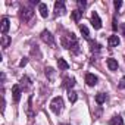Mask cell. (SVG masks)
<instances>
[{
  "mask_svg": "<svg viewBox=\"0 0 125 125\" xmlns=\"http://www.w3.org/2000/svg\"><path fill=\"white\" fill-rule=\"evenodd\" d=\"M106 65H107V68H109L110 71H116V69H118V60L109 57V59L106 60Z\"/></svg>",
  "mask_w": 125,
  "mask_h": 125,
  "instance_id": "obj_10",
  "label": "cell"
},
{
  "mask_svg": "<svg viewBox=\"0 0 125 125\" xmlns=\"http://www.w3.org/2000/svg\"><path fill=\"white\" fill-rule=\"evenodd\" d=\"M62 44H63V47L69 49V50L74 52V53H78V52H80V49H78L80 46H78V41H77V37H75L74 32L66 34L63 38H62Z\"/></svg>",
  "mask_w": 125,
  "mask_h": 125,
  "instance_id": "obj_1",
  "label": "cell"
},
{
  "mask_svg": "<svg viewBox=\"0 0 125 125\" xmlns=\"http://www.w3.org/2000/svg\"><path fill=\"white\" fill-rule=\"evenodd\" d=\"M106 99H107V96H106L104 93H99V94L96 96V103H97V104H103V103L106 102Z\"/></svg>",
  "mask_w": 125,
  "mask_h": 125,
  "instance_id": "obj_19",
  "label": "cell"
},
{
  "mask_svg": "<svg viewBox=\"0 0 125 125\" xmlns=\"http://www.w3.org/2000/svg\"><path fill=\"white\" fill-rule=\"evenodd\" d=\"M50 109H52L53 113L59 115V113L62 112V109H63V99H62L60 96H59V97H54V99L50 102Z\"/></svg>",
  "mask_w": 125,
  "mask_h": 125,
  "instance_id": "obj_2",
  "label": "cell"
},
{
  "mask_svg": "<svg viewBox=\"0 0 125 125\" xmlns=\"http://www.w3.org/2000/svg\"><path fill=\"white\" fill-rule=\"evenodd\" d=\"M27 63H28V59H27V57H24V59L21 60V63H19V66H25Z\"/></svg>",
  "mask_w": 125,
  "mask_h": 125,
  "instance_id": "obj_27",
  "label": "cell"
},
{
  "mask_svg": "<svg viewBox=\"0 0 125 125\" xmlns=\"http://www.w3.org/2000/svg\"><path fill=\"white\" fill-rule=\"evenodd\" d=\"M90 50H91V52H99V50H100V44H99L97 41L90 40Z\"/></svg>",
  "mask_w": 125,
  "mask_h": 125,
  "instance_id": "obj_20",
  "label": "cell"
},
{
  "mask_svg": "<svg viewBox=\"0 0 125 125\" xmlns=\"http://www.w3.org/2000/svg\"><path fill=\"white\" fill-rule=\"evenodd\" d=\"M32 15H34V12H32V9L31 8H28V6H24L22 9H21V19L22 21H30L31 18H32Z\"/></svg>",
  "mask_w": 125,
  "mask_h": 125,
  "instance_id": "obj_4",
  "label": "cell"
},
{
  "mask_svg": "<svg viewBox=\"0 0 125 125\" xmlns=\"http://www.w3.org/2000/svg\"><path fill=\"white\" fill-rule=\"evenodd\" d=\"M41 40H43L46 44H49V46H54V38H53L52 32L47 31V30H44V31L41 32Z\"/></svg>",
  "mask_w": 125,
  "mask_h": 125,
  "instance_id": "obj_5",
  "label": "cell"
},
{
  "mask_svg": "<svg viewBox=\"0 0 125 125\" xmlns=\"http://www.w3.org/2000/svg\"><path fill=\"white\" fill-rule=\"evenodd\" d=\"M119 43H121V40H119L118 35H110V37H109V46L116 47V46H119Z\"/></svg>",
  "mask_w": 125,
  "mask_h": 125,
  "instance_id": "obj_15",
  "label": "cell"
},
{
  "mask_svg": "<svg viewBox=\"0 0 125 125\" xmlns=\"http://www.w3.org/2000/svg\"><path fill=\"white\" fill-rule=\"evenodd\" d=\"M118 87H119L121 90H124V88H125V77H122V78H121V81H119Z\"/></svg>",
  "mask_w": 125,
  "mask_h": 125,
  "instance_id": "obj_25",
  "label": "cell"
},
{
  "mask_svg": "<svg viewBox=\"0 0 125 125\" xmlns=\"http://www.w3.org/2000/svg\"><path fill=\"white\" fill-rule=\"evenodd\" d=\"M97 81H99V78H97L94 74H87V75H85V83H87V85L94 87V85L97 84Z\"/></svg>",
  "mask_w": 125,
  "mask_h": 125,
  "instance_id": "obj_9",
  "label": "cell"
},
{
  "mask_svg": "<svg viewBox=\"0 0 125 125\" xmlns=\"http://www.w3.org/2000/svg\"><path fill=\"white\" fill-rule=\"evenodd\" d=\"M119 30H121V32L125 35V24H121V25H119Z\"/></svg>",
  "mask_w": 125,
  "mask_h": 125,
  "instance_id": "obj_28",
  "label": "cell"
},
{
  "mask_svg": "<svg viewBox=\"0 0 125 125\" xmlns=\"http://www.w3.org/2000/svg\"><path fill=\"white\" fill-rule=\"evenodd\" d=\"M38 12H40V15H41L43 18H47V16H49V9H47V5L40 3V5H38Z\"/></svg>",
  "mask_w": 125,
  "mask_h": 125,
  "instance_id": "obj_13",
  "label": "cell"
},
{
  "mask_svg": "<svg viewBox=\"0 0 125 125\" xmlns=\"http://www.w3.org/2000/svg\"><path fill=\"white\" fill-rule=\"evenodd\" d=\"M71 18H72L75 22H78V21L83 18V12H81L80 9H75V10H72V12H71Z\"/></svg>",
  "mask_w": 125,
  "mask_h": 125,
  "instance_id": "obj_14",
  "label": "cell"
},
{
  "mask_svg": "<svg viewBox=\"0 0 125 125\" xmlns=\"http://www.w3.org/2000/svg\"><path fill=\"white\" fill-rule=\"evenodd\" d=\"M91 24H93V27L96 30H100L102 28V19H100V16H99L97 12H93L91 13Z\"/></svg>",
  "mask_w": 125,
  "mask_h": 125,
  "instance_id": "obj_6",
  "label": "cell"
},
{
  "mask_svg": "<svg viewBox=\"0 0 125 125\" xmlns=\"http://www.w3.org/2000/svg\"><path fill=\"white\" fill-rule=\"evenodd\" d=\"M80 31H81L83 37H84L85 40H88V41H90V32H88V28H87L85 25H80Z\"/></svg>",
  "mask_w": 125,
  "mask_h": 125,
  "instance_id": "obj_17",
  "label": "cell"
},
{
  "mask_svg": "<svg viewBox=\"0 0 125 125\" xmlns=\"http://www.w3.org/2000/svg\"><path fill=\"white\" fill-rule=\"evenodd\" d=\"M74 85H75V78L71 77V78H66V80H65V87L68 88V91H71Z\"/></svg>",
  "mask_w": 125,
  "mask_h": 125,
  "instance_id": "obj_18",
  "label": "cell"
},
{
  "mask_svg": "<svg viewBox=\"0 0 125 125\" xmlns=\"http://www.w3.org/2000/svg\"><path fill=\"white\" fill-rule=\"evenodd\" d=\"M57 66H59V69H62V71L69 69V63H68L63 57H59V59H57Z\"/></svg>",
  "mask_w": 125,
  "mask_h": 125,
  "instance_id": "obj_12",
  "label": "cell"
},
{
  "mask_svg": "<svg viewBox=\"0 0 125 125\" xmlns=\"http://www.w3.org/2000/svg\"><path fill=\"white\" fill-rule=\"evenodd\" d=\"M9 44H10V37L9 35H2V46L8 47Z\"/></svg>",
  "mask_w": 125,
  "mask_h": 125,
  "instance_id": "obj_21",
  "label": "cell"
},
{
  "mask_svg": "<svg viewBox=\"0 0 125 125\" xmlns=\"http://www.w3.org/2000/svg\"><path fill=\"white\" fill-rule=\"evenodd\" d=\"M9 27H10V22H9V18H2L0 21V31L3 32V35H6V32L9 31Z\"/></svg>",
  "mask_w": 125,
  "mask_h": 125,
  "instance_id": "obj_8",
  "label": "cell"
},
{
  "mask_svg": "<svg viewBox=\"0 0 125 125\" xmlns=\"http://www.w3.org/2000/svg\"><path fill=\"white\" fill-rule=\"evenodd\" d=\"M19 85H21V88H22V90H28V88L31 87V80L25 75V77H22V78H21V84H19Z\"/></svg>",
  "mask_w": 125,
  "mask_h": 125,
  "instance_id": "obj_11",
  "label": "cell"
},
{
  "mask_svg": "<svg viewBox=\"0 0 125 125\" xmlns=\"http://www.w3.org/2000/svg\"><path fill=\"white\" fill-rule=\"evenodd\" d=\"M12 94H13V102L15 103H18L19 100H21V94H22V88H21V85H13L12 87Z\"/></svg>",
  "mask_w": 125,
  "mask_h": 125,
  "instance_id": "obj_7",
  "label": "cell"
},
{
  "mask_svg": "<svg viewBox=\"0 0 125 125\" xmlns=\"http://www.w3.org/2000/svg\"><path fill=\"white\" fill-rule=\"evenodd\" d=\"M77 5H78L80 10L83 12V9H85V6H87V2H84V0H78V2H77Z\"/></svg>",
  "mask_w": 125,
  "mask_h": 125,
  "instance_id": "obj_23",
  "label": "cell"
},
{
  "mask_svg": "<svg viewBox=\"0 0 125 125\" xmlns=\"http://www.w3.org/2000/svg\"><path fill=\"white\" fill-rule=\"evenodd\" d=\"M53 74H54V71H53L52 68H46V75H47L49 78H53Z\"/></svg>",
  "mask_w": 125,
  "mask_h": 125,
  "instance_id": "obj_24",
  "label": "cell"
},
{
  "mask_svg": "<svg viewBox=\"0 0 125 125\" xmlns=\"http://www.w3.org/2000/svg\"><path fill=\"white\" fill-rule=\"evenodd\" d=\"M110 125H124V119H122V116H119V115L113 116V118L110 119Z\"/></svg>",
  "mask_w": 125,
  "mask_h": 125,
  "instance_id": "obj_16",
  "label": "cell"
},
{
  "mask_svg": "<svg viewBox=\"0 0 125 125\" xmlns=\"http://www.w3.org/2000/svg\"><path fill=\"white\" fill-rule=\"evenodd\" d=\"M113 5H115L116 9H119V8L122 6V2H121V0H115V3H113Z\"/></svg>",
  "mask_w": 125,
  "mask_h": 125,
  "instance_id": "obj_26",
  "label": "cell"
},
{
  "mask_svg": "<svg viewBox=\"0 0 125 125\" xmlns=\"http://www.w3.org/2000/svg\"><path fill=\"white\" fill-rule=\"evenodd\" d=\"M31 5H40V3L37 2V0H31Z\"/></svg>",
  "mask_w": 125,
  "mask_h": 125,
  "instance_id": "obj_29",
  "label": "cell"
},
{
  "mask_svg": "<svg viewBox=\"0 0 125 125\" xmlns=\"http://www.w3.org/2000/svg\"><path fill=\"white\" fill-rule=\"evenodd\" d=\"M66 13V8H65V3L59 0V2L54 3V15L56 16H63Z\"/></svg>",
  "mask_w": 125,
  "mask_h": 125,
  "instance_id": "obj_3",
  "label": "cell"
},
{
  "mask_svg": "<svg viewBox=\"0 0 125 125\" xmlns=\"http://www.w3.org/2000/svg\"><path fill=\"white\" fill-rule=\"evenodd\" d=\"M68 97H69V102H71V103H75V102H77V93H75L74 90L68 91Z\"/></svg>",
  "mask_w": 125,
  "mask_h": 125,
  "instance_id": "obj_22",
  "label": "cell"
}]
</instances>
